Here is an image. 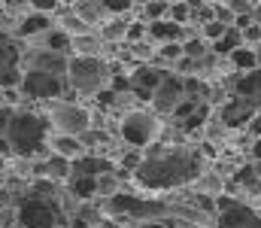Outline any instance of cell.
<instances>
[{"label": "cell", "mask_w": 261, "mask_h": 228, "mask_svg": "<svg viewBox=\"0 0 261 228\" xmlns=\"http://www.w3.org/2000/svg\"><path fill=\"white\" fill-rule=\"evenodd\" d=\"M76 176H97L100 170H110V161H97V158H82V161H76Z\"/></svg>", "instance_id": "cell-14"}, {"label": "cell", "mask_w": 261, "mask_h": 228, "mask_svg": "<svg viewBox=\"0 0 261 228\" xmlns=\"http://www.w3.org/2000/svg\"><path fill=\"white\" fill-rule=\"evenodd\" d=\"M55 149H58V155H61V158H67V155H79V149H82V146H79L73 137H58V140H55Z\"/></svg>", "instance_id": "cell-20"}, {"label": "cell", "mask_w": 261, "mask_h": 228, "mask_svg": "<svg viewBox=\"0 0 261 228\" xmlns=\"http://www.w3.org/2000/svg\"><path fill=\"white\" fill-rule=\"evenodd\" d=\"M152 37L155 40H176V37H182V31H179L176 21H155L152 24Z\"/></svg>", "instance_id": "cell-15"}, {"label": "cell", "mask_w": 261, "mask_h": 228, "mask_svg": "<svg viewBox=\"0 0 261 228\" xmlns=\"http://www.w3.org/2000/svg\"><path fill=\"white\" fill-rule=\"evenodd\" d=\"M189 9H192V6H173V18H176V21L189 18Z\"/></svg>", "instance_id": "cell-32"}, {"label": "cell", "mask_w": 261, "mask_h": 228, "mask_svg": "<svg viewBox=\"0 0 261 228\" xmlns=\"http://www.w3.org/2000/svg\"><path fill=\"white\" fill-rule=\"evenodd\" d=\"M103 64L97 58H76L70 64V79L79 91H97L100 82H103Z\"/></svg>", "instance_id": "cell-3"}, {"label": "cell", "mask_w": 261, "mask_h": 228, "mask_svg": "<svg viewBox=\"0 0 261 228\" xmlns=\"http://www.w3.org/2000/svg\"><path fill=\"white\" fill-rule=\"evenodd\" d=\"M49 170H52L55 176H64V173H67V161H61V158H55V161L49 164Z\"/></svg>", "instance_id": "cell-29"}, {"label": "cell", "mask_w": 261, "mask_h": 228, "mask_svg": "<svg viewBox=\"0 0 261 228\" xmlns=\"http://www.w3.org/2000/svg\"><path fill=\"white\" fill-rule=\"evenodd\" d=\"M24 91L34 94V97H58L64 91V85H61L58 76H49L43 70H31L24 76Z\"/></svg>", "instance_id": "cell-5"}, {"label": "cell", "mask_w": 261, "mask_h": 228, "mask_svg": "<svg viewBox=\"0 0 261 228\" xmlns=\"http://www.w3.org/2000/svg\"><path fill=\"white\" fill-rule=\"evenodd\" d=\"M179 94H182V82H179V79H161V85L155 88L152 100H155V107H158L161 113H167V110H176Z\"/></svg>", "instance_id": "cell-8"}, {"label": "cell", "mask_w": 261, "mask_h": 228, "mask_svg": "<svg viewBox=\"0 0 261 228\" xmlns=\"http://www.w3.org/2000/svg\"><path fill=\"white\" fill-rule=\"evenodd\" d=\"M237 91L240 94H246V97H252L258 88H255V79H252V73L249 76H243V79H237Z\"/></svg>", "instance_id": "cell-25"}, {"label": "cell", "mask_w": 261, "mask_h": 228, "mask_svg": "<svg viewBox=\"0 0 261 228\" xmlns=\"http://www.w3.org/2000/svg\"><path fill=\"white\" fill-rule=\"evenodd\" d=\"M252 79H255V88H258V91H261V67H258V70H255V73H252Z\"/></svg>", "instance_id": "cell-42"}, {"label": "cell", "mask_w": 261, "mask_h": 228, "mask_svg": "<svg viewBox=\"0 0 261 228\" xmlns=\"http://www.w3.org/2000/svg\"><path fill=\"white\" fill-rule=\"evenodd\" d=\"M219 228H261V219L252 213V210H249V207L234 204L231 210H225V213H222Z\"/></svg>", "instance_id": "cell-7"}, {"label": "cell", "mask_w": 261, "mask_h": 228, "mask_svg": "<svg viewBox=\"0 0 261 228\" xmlns=\"http://www.w3.org/2000/svg\"><path fill=\"white\" fill-rule=\"evenodd\" d=\"M195 107H197V100H182V104H176V116L179 119H189V116H195Z\"/></svg>", "instance_id": "cell-26"}, {"label": "cell", "mask_w": 261, "mask_h": 228, "mask_svg": "<svg viewBox=\"0 0 261 228\" xmlns=\"http://www.w3.org/2000/svg\"><path fill=\"white\" fill-rule=\"evenodd\" d=\"M94 189H97V183H94L91 176H76V180H73V192H76L79 198H88V195H94Z\"/></svg>", "instance_id": "cell-18"}, {"label": "cell", "mask_w": 261, "mask_h": 228, "mask_svg": "<svg viewBox=\"0 0 261 228\" xmlns=\"http://www.w3.org/2000/svg\"><path fill=\"white\" fill-rule=\"evenodd\" d=\"M146 12H149L152 18H158V21H161V15L167 12V3H149V6H146Z\"/></svg>", "instance_id": "cell-27"}, {"label": "cell", "mask_w": 261, "mask_h": 228, "mask_svg": "<svg viewBox=\"0 0 261 228\" xmlns=\"http://www.w3.org/2000/svg\"><path fill=\"white\" fill-rule=\"evenodd\" d=\"M49 21H46V15H34V18H28L24 21V28H21V34H34V31H43Z\"/></svg>", "instance_id": "cell-23"}, {"label": "cell", "mask_w": 261, "mask_h": 228, "mask_svg": "<svg viewBox=\"0 0 261 228\" xmlns=\"http://www.w3.org/2000/svg\"><path fill=\"white\" fill-rule=\"evenodd\" d=\"M255 18H258V21H261V9H258V12H255Z\"/></svg>", "instance_id": "cell-44"}, {"label": "cell", "mask_w": 261, "mask_h": 228, "mask_svg": "<svg viewBox=\"0 0 261 228\" xmlns=\"http://www.w3.org/2000/svg\"><path fill=\"white\" fill-rule=\"evenodd\" d=\"M237 49H240V31L228 28V31H225V37L216 43V52H237Z\"/></svg>", "instance_id": "cell-17"}, {"label": "cell", "mask_w": 261, "mask_h": 228, "mask_svg": "<svg viewBox=\"0 0 261 228\" xmlns=\"http://www.w3.org/2000/svg\"><path fill=\"white\" fill-rule=\"evenodd\" d=\"M252 113H255L252 100H231L222 110V122L225 125H243V122H252Z\"/></svg>", "instance_id": "cell-10"}, {"label": "cell", "mask_w": 261, "mask_h": 228, "mask_svg": "<svg viewBox=\"0 0 261 228\" xmlns=\"http://www.w3.org/2000/svg\"><path fill=\"white\" fill-rule=\"evenodd\" d=\"M34 70H43V73L61 79V73L67 70V61H64V55H58V52H46V55H40L34 61Z\"/></svg>", "instance_id": "cell-13"}, {"label": "cell", "mask_w": 261, "mask_h": 228, "mask_svg": "<svg viewBox=\"0 0 261 228\" xmlns=\"http://www.w3.org/2000/svg\"><path fill=\"white\" fill-rule=\"evenodd\" d=\"M249 131H252V134H258V137H261V116H255V119H252V125H249Z\"/></svg>", "instance_id": "cell-37"}, {"label": "cell", "mask_w": 261, "mask_h": 228, "mask_svg": "<svg viewBox=\"0 0 261 228\" xmlns=\"http://www.w3.org/2000/svg\"><path fill=\"white\" fill-rule=\"evenodd\" d=\"M110 210H125V213H158L161 204H146L140 198H130V195H116L110 201Z\"/></svg>", "instance_id": "cell-11"}, {"label": "cell", "mask_w": 261, "mask_h": 228, "mask_svg": "<svg viewBox=\"0 0 261 228\" xmlns=\"http://www.w3.org/2000/svg\"><path fill=\"white\" fill-rule=\"evenodd\" d=\"M219 207H222V213L231 210V207H234V198H219Z\"/></svg>", "instance_id": "cell-35"}, {"label": "cell", "mask_w": 261, "mask_h": 228, "mask_svg": "<svg viewBox=\"0 0 261 228\" xmlns=\"http://www.w3.org/2000/svg\"><path fill=\"white\" fill-rule=\"evenodd\" d=\"M258 170H261V161H258Z\"/></svg>", "instance_id": "cell-46"}, {"label": "cell", "mask_w": 261, "mask_h": 228, "mask_svg": "<svg viewBox=\"0 0 261 228\" xmlns=\"http://www.w3.org/2000/svg\"><path fill=\"white\" fill-rule=\"evenodd\" d=\"M128 6H130L128 0H113V3H107V9H110V12H125Z\"/></svg>", "instance_id": "cell-31"}, {"label": "cell", "mask_w": 261, "mask_h": 228, "mask_svg": "<svg viewBox=\"0 0 261 228\" xmlns=\"http://www.w3.org/2000/svg\"><path fill=\"white\" fill-rule=\"evenodd\" d=\"M179 52H182V49H179V46H167V49H164V55H167V58H176V55H179Z\"/></svg>", "instance_id": "cell-39"}, {"label": "cell", "mask_w": 261, "mask_h": 228, "mask_svg": "<svg viewBox=\"0 0 261 228\" xmlns=\"http://www.w3.org/2000/svg\"><path fill=\"white\" fill-rule=\"evenodd\" d=\"M197 207H203V210H213L216 204H213V198H206V195H197Z\"/></svg>", "instance_id": "cell-33"}, {"label": "cell", "mask_w": 261, "mask_h": 228, "mask_svg": "<svg viewBox=\"0 0 261 228\" xmlns=\"http://www.w3.org/2000/svg\"><path fill=\"white\" fill-rule=\"evenodd\" d=\"M103 34H107L110 40H116V37H122V34H125V24H122V21H116V24H110Z\"/></svg>", "instance_id": "cell-28"}, {"label": "cell", "mask_w": 261, "mask_h": 228, "mask_svg": "<svg viewBox=\"0 0 261 228\" xmlns=\"http://www.w3.org/2000/svg\"><path fill=\"white\" fill-rule=\"evenodd\" d=\"M9 119H12V113H9V110H0V128H6Z\"/></svg>", "instance_id": "cell-36"}, {"label": "cell", "mask_w": 261, "mask_h": 228, "mask_svg": "<svg viewBox=\"0 0 261 228\" xmlns=\"http://www.w3.org/2000/svg\"><path fill=\"white\" fill-rule=\"evenodd\" d=\"M237 180H240V183H246V186H249V183H252V180H255V170H252V167H243V170H240V173H237Z\"/></svg>", "instance_id": "cell-30"}, {"label": "cell", "mask_w": 261, "mask_h": 228, "mask_svg": "<svg viewBox=\"0 0 261 228\" xmlns=\"http://www.w3.org/2000/svg\"><path fill=\"white\" fill-rule=\"evenodd\" d=\"M225 31H228V24H225V21H210V24L203 28V34H206L210 40H222V37H225Z\"/></svg>", "instance_id": "cell-21"}, {"label": "cell", "mask_w": 261, "mask_h": 228, "mask_svg": "<svg viewBox=\"0 0 261 228\" xmlns=\"http://www.w3.org/2000/svg\"><path fill=\"white\" fill-rule=\"evenodd\" d=\"M252 152H255V158L261 161V137H258V143H255V149H252Z\"/></svg>", "instance_id": "cell-43"}, {"label": "cell", "mask_w": 261, "mask_h": 228, "mask_svg": "<svg viewBox=\"0 0 261 228\" xmlns=\"http://www.w3.org/2000/svg\"><path fill=\"white\" fill-rule=\"evenodd\" d=\"M113 100H116V97H113L110 91H103V94H100V104H113Z\"/></svg>", "instance_id": "cell-41"}, {"label": "cell", "mask_w": 261, "mask_h": 228, "mask_svg": "<svg viewBox=\"0 0 261 228\" xmlns=\"http://www.w3.org/2000/svg\"><path fill=\"white\" fill-rule=\"evenodd\" d=\"M125 164H128V167H134V164H140V155H137V152H130L128 158H125Z\"/></svg>", "instance_id": "cell-40"}, {"label": "cell", "mask_w": 261, "mask_h": 228, "mask_svg": "<svg viewBox=\"0 0 261 228\" xmlns=\"http://www.w3.org/2000/svg\"><path fill=\"white\" fill-rule=\"evenodd\" d=\"M43 140H46V122L40 116L18 113L9 119V143L15 152L31 155V152L43 149Z\"/></svg>", "instance_id": "cell-2"}, {"label": "cell", "mask_w": 261, "mask_h": 228, "mask_svg": "<svg viewBox=\"0 0 261 228\" xmlns=\"http://www.w3.org/2000/svg\"><path fill=\"white\" fill-rule=\"evenodd\" d=\"M55 122L64 128L67 134H79V131L88 128V113L79 110V107H73V104H67V107H61V110L55 113Z\"/></svg>", "instance_id": "cell-9"}, {"label": "cell", "mask_w": 261, "mask_h": 228, "mask_svg": "<svg viewBox=\"0 0 261 228\" xmlns=\"http://www.w3.org/2000/svg\"><path fill=\"white\" fill-rule=\"evenodd\" d=\"M21 222L28 228H52L55 225V216H52L46 201H28L21 207Z\"/></svg>", "instance_id": "cell-6"}, {"label": "cell", "mask_w": 261, "mask_h": 228, "mask_svg": "<svg viewBox=\"0 0 261 228\" xmlns=\"http://www.w3.org/2000/svg\"><path fill=\"white\" fill-rule=\"evenodd\" d=\"M203 119H206V107H200V110H197L195 116H189V119H186V125H182V128H186V131H197V128H200V125H203Z\"/></svg>", "instance_id": "cell-24"}, {"label": "cell", "mask_w": 261, "mask_h": 228, "mask_svg": "<svg viewBox=\"0 0 261 228\" xmlns=\"http://www.w3.org/2000/svg\"><path fill=\"white\" fill-rule=\"evenodd\" d=\"M246 37H249V40H261V28H258V24H255V28H249V31H246Z\"/></svg>", "instance_id": "cell-38"}, {"label": "cell", "mask_w": 261, "mask_h": 228, "mask_svg": "<svg viewBox=\"0 0 261 228\" xmlns=\"http://www.w3.org/2000/svg\"><path fill=\"white\" fill-rule=\"evenodd\" d=\"M134 79L140 82V88H143V91H149V88H158L164 76L158 73V70H152V67H143V70H137V76H134Z\"/></svg>", "instance_id": "cell-16"}, {"label": "cell", "mask_w": 261, "mask_h": 228, "mask_svg": "<svg viewBox=\"0 0 261 228\" xmlns=\"http://www.w3.org/2000/svg\"><path fill=\"white\" fill-rule=\"evenodd\" d=\"M186 52H189V55H203V46H200V43H189V46H186Z\"/></svg>", "instance_id": "cell-34"}, {"label": "cell", "mask_w": 261, "mask_h": 228, "mask_svg": "<svg viewBox=\"0 0 261 228\" xmlns=\"http://www.w3.org/2000/svg\"><path fill=\"white\" fill-rule=\"evenodd\" d=\"M197 173V158L186 149H167L152 152V158L137 170V180L149 189H170Z\"/></svg>", "instance_id": "cell-1"}, {"label": "cell", "mask_w": 261, "mask_h": 228, "mask_svg": "<svg viewBox=\"0 0 261 228\" xmlns=\"http://www.w3.org/2000/svg\"><path fill=\"white\" fill-rule=\"evenodd\" d=\"M18 55H15V46L0 34V82H9L12 79V67H15Z\"/></svg>", "instance_id": "cell-12"}, {"label": "cell", "mask_w": 261, "mask_h": 228, "mask_svg": "<svg viewBox=\"0 0 261 228\" xmlns=\"http://www.w3.org/2000/svg\"><path fill=\"white\" fill-rule=\"evenodd\" d=\"M122 134H125L128 143L143 146V143L152 140V134H155V122H152V116H146V113H130L128 119H125V125H122Z\"/></svg>", "instance_id": "cell-4"}, {"label": "cell", "mask_w": 261, "mask_h": 228, "mask_svg": "<svg viewBox=\"0 0 261 228\" xmlns=\"http://www.w3.org/2000/svg\"><path fill=\"white\" fill-rule=\"evenodd\" d=\"M231 58H234V64L243 67V70H249V67L258 64V61H255V52H249V49H237V52H231Z\"/></svg>", "instance_id": "cell-19"}, {"label": "cell", "mask_w": 261, "mask_h": 228, "mask_svg": "<svg viewBox=\"0 0 261 228\" xmlns=\"http://www.w3.org/2000/svg\"><path fill=\"white\" fill-rule=\"evenodd\" d=\"M49 46H52V49L61 55V52H67V49H70V37L58 31V34H52V37H49Z\"/></svg>", "instance_id": "cell-22"}, {"label": "cell", "mask_w": 261, "mask_h": 228, "mask_svg": "<svg viewBox=\"0 0 261 228\" xmlns=\"http://www.w3.org/2000/svg\"><path fill=\"white\" fill-rule=\"evenodd\" d=\"M146 228H164V225H146Z\"/></svg>", "instance_id": "cell-45"}]
</instances>
